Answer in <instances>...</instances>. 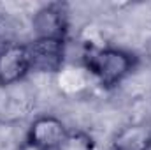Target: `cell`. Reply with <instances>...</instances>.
Masks as SVG:
<instances>
[{
  "label": "cell",
  "instance_id": "cell-7",
  "mask_svg": "<svg viewBox=\"0 0 151 150\" xmlns=\"http://www.w3.org/2000/svg\"><path fill=\"white\" fill-rule=\"evenodd\" d=\"M60 150H97V141L84 129H70Z\"/></svg>",
  "mask_w": 151,
  "mask_h": 150
},
{
  "label": "cell",
  "instance_id": "cell-6",
  "mask_svg": "<svg viewBox=\"0 0 151 150\" xmlns=\"http://www.w3.org/2000/svg\"><path fill=\"white\" fill-rule=\"evenodd\" d=\"M109 150H151V122L134 120L121 125L111 136Z\"/></svg>",
  "mask_w": 151,
  "mask_h": 150
},
{
  "label": "cell",
  "instance_id": "cell-2",
  "mask_svg": "<svg viewBox=\"0 0 151 150\" xmlns=\"http://www.w3.org/2000/svg\"><path fill=\"white\" fill-rule=\"evenodd\" d=\"M67 124L51 113L35 115L25 133V147L30 150H60L69 134Z\"/></svg>",
  "mask_w": 151,
  "mask_h": 150
},
{
  "label": "cell",
  "instance_id": "cell-1",
  "mask_svg": "<svg viewBox=\"0 0 151 150\" xmlns=\"http://www.w3.org/2000/svg\"><path fill=\"white\" fill-rule=\"evenodd\" d=\"M139 58L118 46L84 44L81 53V66L88 76L102 88H114L121 85L137 69Z\"/></svg>",
  "mask_w": 151,
  "mask_h": 150
},
{
  "label": "cell",
  "instance_id": "cell-5",
  "mask_svg": "<svg viewBox=\"0 0 151 150\" xmlns=\"http://www.w3.org/2000/svg\"><path fill=\"white\" fill-rule=\"evenodd\" d=\"M32 74L30 53L27 42H11L0 46V88H11Z\"/></svg>",
  "mask_w": 151,
  "mask_h": 150
},
{
  "label": "cell",
  "instance_id": "cell-3",
  "mask_svg": "<svg viewBox=\"0 0 151 150\" xmlns=\"http://www.w3.org/2000/svg\"><path fill=\"white\" fill-rule=\"evenodd\" d=\"M27 44L32 74H60L67 66L69 39H32Z\"/></svg>",
  "mask_w": 151,
  "mask_h": 150
},
{
  "label": "cell",
  "instance_id": "cell-4",
  "mask_svg": "<svg viewBox=\"0 0 151 150\" xmlns=\"http://www.w3.org/2000/svg\"><path fill=\"white\" fill-rule=\"evenodd\" d=\"M34 39H69L70 11L67 4L53 2L40 5L30 20Z\"/></svg>",
  "mask_w": 151,
  "mask_h": 150
},
{
  "label": "cell",
  "instance_id": "cell-8",
  "mask_svg": "<svg viewBox=\"0 0 151 150\" xmlns=\"http://www.w3.org/2000/svg\"><path fill=\"white\" fill-rule=\"evenodd\" d=\"M148 57H150V62H151V46H150V50H148Z\"/></svg>",
  "mask_w": 151,
  "mask_h": 150
}]
</instances>
